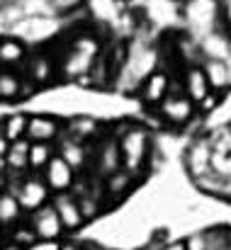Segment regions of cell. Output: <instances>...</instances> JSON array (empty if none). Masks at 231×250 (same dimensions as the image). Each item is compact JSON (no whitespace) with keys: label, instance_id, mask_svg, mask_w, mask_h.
<instances>
[{"label":"cell","instance_id":"obj_1","mask_svg":"<svg viewBox=\"0 0 231 250\" xmlns=\"http://www.w3.org/2000/svg\"><path fill=\"white\" fill-rule=\"evenodd\" d=\"M119 153H122V167L137 175L149 156V131L141 126L127 129V134L119 139Z\"/></svg>","mask_w":231,"mask_h":250},{"label":"cell","instance_id":"obj_2","mask_svg":"<svg viewBox=\"0 0 231 250\" xmlns=\"http://www.w3.org/2000/svg\"><path fill=\"white\" fill-rule=\"evenodd\" d=\"M73 170L76 167L59 153V156H54L49 161V166L44 167V182L49 185L51 192H69L73 187V180H76Z\"/></svg>","mask_w":231,"mask_h":250},{"label":"cell","instance_id":"obj_3","mask_svg":"<svg viewBox=\"0 0 231 250\" xmlns=\"http://www.w3.org/2000/svg\"><path fill=\"white\" fill-rule=\"evenodd\" d=\"M15 194H17V199H20V204H22V209L24 211H37L39 207H44L46 204V199H49V185L44 182V180H39V177H29V180H24L20 187H15L12 189Z\"/></svg>","mask_w":231,"mask_h":250},{"label":"cell","instance_id":"obj_4","mask_svg":"<svg viewBox=\"0 0 231 250\" xmlns=\"http://www.w3.org/2000/svg\"><path fill=\"white\" fill-rule=\"evenodd\" d=\"M32 229L37 231L39 238H54V241H59V236L66 231L54 204H44L37 211H32Z\"/></svg>","mask_w":231,"mask_h":250},{"label":"cell","instance_id":"obj_5","mask_svg":"<svg viewBox=\"0 0 231 250\" xmlns=\"http://www.w3.org/2000/svg\"><path fill=\"white\" fill-rule=\"evenodd\" d=\"M95 54H97V44L92 39H80L76 42L69 61H66V71L71 78H78V76H85L95 61Z\"/></svg>","mask_w":231,"mask_h":250},{"label":"cell","instance_id":"obj_6","mask_svg":"<svg viewBox=\"0 0 231 250\" xmlns=\"http://www.w3.org/2000/svg\"><path fill=\"white\" fill-rule=\"evenodd\" d=\"M195 112V102L187 95H168L161 102V117L170 124H185Z\"/></svg>","mask_w":231,"mask_h":250},{"label":"cell","instance_id":"obj_7","mask_svg":"<svg viewBox=\"0 0 231 250\" xmlns=\"http://www.w3.org/2000/svg\"><path fill=\"white\" fill-rule=\"evenodd\" d=\"M54 207L61 216V224L66 231H76L83 226L85 216H83V209H80V202L76 197L66 194V192H56V199H54Z\"/></svg>","mask_w":231,"mask_h":250},{"label":"cell","instance_id":"obj_8","mask_svg":"<svg viewBox=\"0 0 231 250\" xmlns=\"http://www.w3.org/2000/svg\"><path fill=\"white\" fill-rule=\"evenodd\" d=\"M59 134V122L54 117H44V114H34L29 117V124H27V139L29 141H51L56 139Z\"/></svg>","mask_w":231,"mask_h":250},{"label":"cell","instance_id":"obj_9","mask_svg":"<svg viewBox=\"0 0 231 250\" xmlns=\"http://www.w3.org/2000/svg\"><path fill=\"white\" fill-rule=\"evenodd\" d=\"M185 90H187V97H190L195 104H200V102H202L214 87H212V83H209L205 68L195 66V68H190L187 76H185Z\"/></svg>","mask_w":231,"mask_h":250},{"label":"cell","instance_id":"obj_10","mask_svg":"<svg viewBox=\"0 0 231 250\" xmlns=\"http://www.w3.org/2000/svg\"><path fill=\"white\" fill-rule=\"evenodd\" d=\"M168 90H170V81L163 71H156L149 76V81L141 87V100L146 104H161L165 97H168Z\"/></svg>","mask_w":231,"mask_h":250},{"label":"cell","instance_id":"obj_11","mask_svg":"<svg viewBox=\"0 0 231 250\" xmlns=\"http://www.w3.org/2000/svg\"><path fill=\"white\" fill-rule=\"evenodd\" d=\"M212 153L214 151L209 148V144H205V141L195 144L187 151V167H190V172L192 175H207L209 167H212Z\"/></svg>","mask_w":231,"mask_h":250},{"label":"cell","instance_id":"obj_12","mask_svg":"<svg viewBox=\"0 0 231 250\" xmlns=\"http://www.w3.org/2000/svg\"><path fill=\"white\" fill-rule=\"evenodd\" d=\"M202 68H205V73H207V78H209L214 90H224V87L231 85V68L222 59H209Z\"/></svg>","mask_w":231,"mask_h":250},{"label":"cell","instance_id":"obj_13","mask_svg":"<svg viewBox=\"0 0 231 250\" xmlns=\"http://www.w3.org/2000/svg\"><path fill=\"white\" fill-rule=\"evenodd\" d=\"M29 148H32V141L24 136L20 141H12L10 144V151L5 156V163L10 170H22V167L29 166Z\"/></svg>","mask_w":231,"mask_h":250},{"label":"cell","instance_id":"obj_14","mask_svg":"<svg viewBox=\"0 0 231 250\" xmlns=\"http://www.w3.org/2000/svg\"><path fill=\"white\" fill-rule=\"evenodd\" d=\"M27 124H29V117H27V114H12V117H7V119L2 122L0 134L7 136L10 144H12V141H20V139L27 136Z\"/></svg>","mask_w":231,"mask_h":250},{"label":"cell","instance_id":"obj_15","mask_svg":"<svg viewBox=\"0 0 231 250\" xmlns=\"http://www.w3.org/2000/svg\"><path fill=\"white\" fill-rule=\"evenodd\" d=\"M24 61V46L17 39H2L0 42V66H20Z\"/></svg>","mask_w":231,"mask_h":250},{"label":"cell","instance_id":"obj_16","mask_svg":"<svg viewBox=\"0 0 231 250\" xmlns=\"http://www.w3.org/2000/svg\"><path fill=\"white\" fill-rule=\"evenodd\" d=\"M22 97V81L12 71H0V100H17Z\"/></svg>","mask_w":231,"mask_h":250},{"label":"cell","instance_id":"obj_17","mask_svg":"<svg viewBox=\"0 0 231 250\" xmlns=\"http://www.w3.org/2000/svg\"><path fill=\"white\" fill-rule=\"evenodd\" d=\"M22 211H24V209H22V204H20V199H17L15 192H12V194H0V224H12V221H17Z\"/></svg>","mask_w":231,"mask_h":250},{"label":"cell","instance_id":"obj_18","mask_svg":"<svg viewBox=\"0 0 231 250\" xmlns=\"http://www.w3.org/2000/svg\"><path fill=\"white\" fill-rule=\"evenodd\" d=\"M51 158H54V151L46 141H32V148H29V167L32 170H44Z\"/></svg>","mask_w":231,"mask_h":250},{"label":"cell","instance_id":"obj_19","mask_svg":"<svg viewBox=\"0 0 231 250\" xmlns=\"http://www.w3.org/2000/svg\"><path fill=\"white\" fill-rule=\"evenodd\" d=\"M61 156L71 163V166L76 167H80L83 163H85V148H83V144L80 141H76V139H69L64 146H61Z\"/></svg>","mask_w":231,"mask_h":250},{"label":"cell","instance_id":"obj_20","mask_svg":"<svg viewBox=\"0 0 231 250\" xmlns=\"http://www.w3.org/2000/svg\"><path fill=\"white\" fill-rule=\"evenodd\" d=\"M29 76H32V81L34 83H46L49 81V76H51V66H49V61L46 59H34L32 61V66H29Z\"/></svg>","mask_w":231,"mask_h":250},{"label":"cell","instance_id":"obj_21","mask_svg":"<svg viewBox=\"0 0 231 250\" xmlns=\"http://www.w3.org/2000/svg\"><path fill=\"white\" fill-rule=\"evenodd\" d=\"M71 131H73V139H76V141L88 139V136L95 131V122H92V119H83V117H80V119L73 122V129H71Z\"/></svg>","mask_w":231,"mask_h":250},{"label":"cell","instance_id":"obj_22","mask_svg":"<svg viewBox=\"0 0 231 250\" xmlns=\"http://www.w3.org/2000/svg\"><path fill=\"white\" fill-rule=\"evenodd\" d=\"M37 238H39V236H37V231H34V229H17V231L12 233V241H15V243H20V246H24V248H27V246H32Z\"/></svg>","mask_w":231,"mask_h":250},{"label":"cell","instance_id":"obj_23","mask_svg":"<svg viewBox=\"0 0 231 250\" xmlns=\"http://www.w3.org/2000/svg\"><path fill=\"white\" fill-rule=\"evenodd\" d=\"M83 5V0H49V7L54 12H71Z\"/></svg>","mask_w":231,"mask_h":250},{"label":"cell","instance_id":"obj_24","mask_svg":"<svg viewBox=\"0 0 231 250\" xmlns=\"http://www.w3.org/2000/svg\"><path fill=\"white\" fill-rule=\"evenodd\" d=\"M24 250H61V246L54 238H37L32 246H27Z\"/></svg>","mask_w":231,"mask_h":250},{"label":"cell","instance_id":"obj_25","mask_svg":"<svg viewBox=\"0 0 231 250\" xmlns=\"http://www.w3.org/2000/svg\"><path fill=\"white\" fill-rule=\"evenodd\" d=\"M78 202H80V209H83V216H85V219H92V216L97 214V202H95L92 197L85 194V197L78 199Z\"/></svg>","mask_w":231,"mask_h":250},{"label":"cell","instance_id":"obj_26","mask_svg":"<svg viewBox=\"0 0 231 250\" xmlns=\"http://www.w3.org/2000/svg\"><path fill=\"white\" fill-rule=\"evenodd\" d=\"M7 151H10V141H7V136H2V134H0V156L5 158V156H7Z\"/></svg>","mask_w":231,"mask_h":250},{"label":"cell","instance_id":"obj_27","mask_svg":"<svg viewBox=\"0 0 231 250\" xmlns=\"http://www.w3.org/2000/svg\"><path fill=\"white\" fill-rule=\"evenodd\" d=\"M0 250H24V246H20V243H15V241H12V243H7V246H2V248Z\"/></svg>","mask_w":231,"mask_h":250},{"label":"cell","instance_id":"obj_28","mask_svg":"<svg viewBox=\"0 0 231 250\" xmlns=\"http://www.w3.org/2000/svg\"><path fill=\"white\" fill-rule=\"evenodd\" d=\"M161 250H187V248H185V243H170V246H165Z\"/></svg>","mask_w":231,"mask_h":250},{"label":"cell","instance_id":"obj_29","mask_svg":"<svg viewBox=\"0 0 231 250\" xmlns=\"http://www.w3.org/2000/svg\"><path fill=\"white\" fill-rule=\"evenodd\" d=\"M224 15H227V22L231 24V0H227V5H224Z\"/></svg>","mask_w":231,"mask_h":250},{"label":"cell","instance_id":"obj_30","mask_svg":"<svg viewBox=\"0 0 231 250\" xmlns=\"http://www.w3.org/2000/svg\"><path fill=\"white\" fill-rule=\"evenodd\" d=\"M5 167H7V163H5V158H2V156H0V175H2V172H5Z\"/></svg>","mask_w":231,"mask_h":250},{"label":"cell","instance_id":"obj_31","mask_svg":"<svg viewBox=\"0 0 231 250\" xmlns=\"http://www.w3.org/2000/svg\"><path fill=\"white\" fill-rule=\"evenodd\" d=\"M5 2H7V0H0V7H2V5H5Z\"/></svg>","mask_w":231,"mask_h":250},{"label":"cell","instance_id":"obj_32","mask_svg":"<svg viewBox=\"0 0 231 250\" xmlns=\"http://www.w3.org/2000/svg\"><path fill=\"white\" fill-rule=\"evenodd\" d=\"M229 51H231V39H229Z\"/></svg>","mask_w":231,"mask_h":250}]
</instances>
